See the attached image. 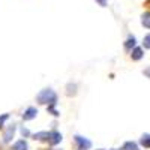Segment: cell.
<instances>
[{"label": "cell", "mask_w": 150, "mask_h": 150, "mask_svg": "<svg viewBox=\"0 0 150 150\" xmlns=\"http://www.w3.org/2000/svg\"><path fill=\"white\" fill-rule=\"evenodd\" d=\"M59 95L51 89V87H45V89L39 90V93L36 95V102L39 105H57Z\"/></svg>", "instance_id": "obj_1"}, {"label": "cell", "mask_w": 150, "mask_h": 150, "mask_svg": "<svg viewBox=\"0 0 150 150\" xmlns=\"http://www.w3.org/2000/svg\"><path fill=\"white\" fill-rule=\"evenodd\" d=\"M72 144L75 146L77 150H90L92 149V141L86 137L80 135V134H75L74 138H72Z\"/></svg>", "instance_id": "obj_2"}, {"label": "cell", "mask_w": 150, "mask_h": 150, "mask_svg": "<svg viewBox=\"0 0 150 150\" xmlns=\"http://www.w3.org/2000/svg\"><path fill=\"white\" fill-rule=\"evenodd\" d=\"M17 131H18V126H17L15 123L5 126L3 131H2V132H3V134H2V143H3V144H11L12 140H14V137H15V134H17Z\"/></svg>", "instance_id": "obj_3"}, {"label": "cell", "mask_w": 150, "mask_h": 150, "mask_svg": "<svg viewBox=\"0 0 150 150\" xmlns=\"http://www.w3.org/2000/svg\"><path fill=\"white\" fill-rule=\"evenodd\" d=\"M62 141H63V135H62V132H59L56 128H53L51 131H48V140H47L48 146L57 147Z\"/></svg>", "instance_id": "obj_4"}, {"label": "cell", "mask_w": 150, "mask_h": 150, "mask_svg": "<svg viewBox=\"0 0 150 150\" xmlns=\"http://www.w3.org/2000/svg\"><path fill=\"white\" fill-rule=\"evenodd\" d=\"M38 114H39L38 108L33 107V105H30V107H27L26 110H24L21 119H23V122H32V120H35V119L38 117Z\"/></svg>", "instance_id": "obj_5"}, {"label": "cell", "mask_w": 150, "mask_h": 150, "mask_svg": "<svg viewBox=\"0 0 150 150\" xmlns=\"http://www.w3.org/2000/svg\"><path fill=\"white\" fill-rule=\"evenodd\" d=\"M65 95H66L68 98H75V96L78 95V84L69 81V83L65 86Z\"/></svg>", "instance_id": "obj_6"}, {"label": "cell", "mask_w": 150, "mask_h": 150, "mask_svg": "<svg viewBox=\"0 0 150 150\" xmlns=\"http://www.w3.org/2000/svg\"><path fill=\"white\" fill-rule=\"evenodd\" d=\"M135 47H137V38H135L134 35H129L126 39H125V42H123L125 51H126V53H131V50L135 48Z\"/></svg>", "instance_id": "obj_7"}, {"label": "cell", "mask_w": 150, "mask_h": 150, "mask_svg": "<svg viewBox=\"0 0 150 150\" xmlns=\"http://www.w3.org/2000/svg\"><path fill=\"white\" fill-rule=\"evenodd\" d=\"M143 57H144V48L143 47H135V48L131 50V59L134 62H138Z\"/></svg>", "instance_id": "obj_8"}, {"label": "cell", "mask_w": 150, "mask_h": 150, "mask_svg": "<svg viewBox=\"0 0 150 150\" xmlns=\"http://www.w3.org/2000/svg\"><path fill=\"white\" fill-rule=\"evenodd\" d=\"M11 150H29V143L26 138L17 140L14 144H11Z\"/></svg>", "instance_id": "obj_9"}, {"label": "cell", "mask_w": 150, "mask_h": 150, "mask_svg": "<svg viewBox=\"0 0 150 150\" xmlns=\"http://www.w3.org/2000/svg\"><path fill=\"white\" fill-rule=\"evenodd\" d=\"M30 138H32V140H35V141H39V143H45V144H47V140H48V131H39V132H35V134H32Z\"/></svg>", "instance_id": "obj_10"}, {"label": "cell", "mask_w": 150, "mask_h": 150, "mask_svg": "<svg viewBox=\"0 0 150 150\" xmlns=\"http://www.w3.org/2000/svg\"><path fill=\"white\" fill-rule=\"evenodd\" d=\"M138 146H141V147H144V149H150V134H143V135L140 137Z\"/></svg>", "instance_id": "obj_11"}, {"label": "cell", "mask_w": 150, "mask_h": 150, "mask_svg": "<svg viewBox=\"0 0 150 150\" xmlns=\"http://www.w3.org/2000/svg\"><path fill=\"white\" fill-rule=\"evenodd\" d=\"M120 150H140V146L135 141H125Z\"/></svg>", "instance_id": "obj_12"}, {"label": "cell", "mask_w": 150, "mask_h": 150, "mask_svg": "<svg viewBox=\"0 0 150 150\" xmlns=\"http://www.w3.org/2000/svg\"><path fill=\"white\" fill-rule=\"evenodd\" d=\"M47 112H48L50 116L56 117V119L60 117V111L57 110V105H47Z\"/></svg>", "instance_id": "obj_13"}, {"label": "cell", "mask_w": 150, "mask_h": 150, "mask_svg": "<svg viewBox=\"0 0 150 150\" xmlns=\"http://www.w3.org/2000/svg\"><path fill=\"white\" fill-rule=\"evenodd\" d=\"M141 24H143V27L150 29V11H146L141 15Z\"/></svg>", "instance_id": "obj_14"}, {"label": "cell", "mask_w": 150, "mask_h": 150, "mask_svg": "<svg viewBox=\"0 0 150 150\" xmlns=\"http://www.w3.org/2000/svg\"><path fill=\"white\" fill-rule=\"evenodd\" d=\"M9 112H3V114H0V131H3V128L6 126V122L9 120Z\"/></svg>", "instance_id": "obj_15"}, {"label": "cell", "mask_w": 150, "mask_h": 150, "mask_svg": "<svg viewBox=\"0 0 150 150\" xmlns=\"http://www.w3.org/2000/svg\"><path fill=\"white\" fill-rule=\"evenodd\" d=\"M20 134H21V137H23V138H30V137H32V132H30V129L29 128H26V126H21L20 128Z\"/></svg>", "instance_id": "obj_16"}, {"label": "cell", "mask_w": 150, "mask_h": 150, "mask_svg": "<svg viewBox=\"0 0 150 150\" xmlns=\"http://www.w3.org/2000/svg\"><path fill=\"white\" fill-rule=\"evenodd\" d=\"M143 48L144 50H150V33H147L143 39Z\"/></svg>", "instance_id": "obj_17"}, {"label": "cell", "mask_w": 150, "mask_h": 150, "mask_svg": "<svg viewBox=\"0 0 150 150\" xmlns=\"http://www.w3.org/2000/svg\"><path fill=\"white\" fill-rule=\"evenodd\" d=\"M95 2L101 6V8H107V6H108V0H95Z\"/></svg>", "instance_id": "obj_18"}, {"label": "cell", "mask_w": 150, "mask_h": 150, "mask_svg": "<svg viewBox=\"0 0 150 150\" xmlns=\"http://www.w3.org/2000/svg\"><path fill=\"white\" fill-rule=\"evenodd\" d=\"M38 150H62V149H57V147H51V146H48V147H41V149H38Z\"/></svg>", "instance_id": "obj_19"}, {"label": "cell", "mask_w": 150, "mask_h": 150, "mask_svg": "<svg viewBox=\"0 0 150 150\" xmlns=\"http://www.w3.org/2000/svg\"><path fill=\"white\" fill-rule=\"evenodd\" d=\"M143 74H144V75H146V77H147V78L150 80V66H147V68H146V69L143 71Z\"/></svg>", "instance_id": "obj_20"}, {"label": "cell", "mask_w": 150, "mask_h": 150, "mask_svg": "<svg viewBox=\"0 0 150 150\" xmlns=\"http://www.w3.org/2000/svg\"><path fill=\"white\" fill-rule=\"evenodd\" d=\"M144 6H147V8L150 9V0H146V3H144Z\"/></svg>", "instance_id": "obj_21"}, {"label": "cell", "mask_w": 150, "mask_h": 150, "mask_svg": "<svg viewBox=\"0 0 150 150\" xmlns=\"http://www.w3.org/2000/svg\"><path fill=\"white\" fill-rule=\"evenodd\" d=\"M110 150H120V149H110Z\"/></svg>", "instance_id": "obj_22"}, {"label": "cell", "mask_w": 150, "mask_h": 150, "mask_svg": "<svg viewBox=\"0 0 150 150\" xmlns=\"http://www.w3.org/2000/svg\"><path fill=\"white\" fill-rule=\"evenodd\" d=\"M96 150H105V149H96Z\"/></svg>", "instance_id": "obj_23"}, {"label": "cell", "mask_w": 150, "mask_h": 150, "mask_svg": "<svg viewBox=\"0 0 150 150\" xmlns=\"http://www.w3.org/2000/svg\"><path fill=\"white\" fill-rule=\"evenodd\" d=\"M0 150H2V149H0Z\"/></svg>", "instance_id": "obj_24"}]
</instances>
